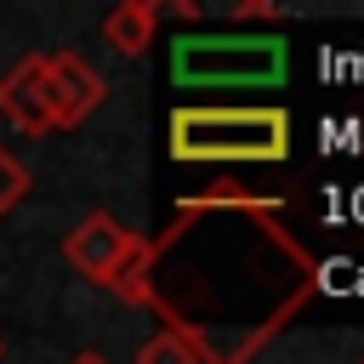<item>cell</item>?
Here are the masks:
<instances>
[{"label":"cell","mask_w":364,"mask_h":364,"mask_svg":"<svg viewBox=\"0 0 364 364\" xmlns=\"http://www.w3.org/2000/svg\"><path fill=\"white\" fill-rule=\"evenodd\" d=\"M108 290L148 307L193 364H250L318 296V256L284 228L279 199L216 188L182 199Z\"/></svg>","instance_id":"cell-1"},{"label":"cell","mask_w":364,"mask_h":364,"mask_svg":"<svg viewBox=\"0 0 364 364\" xmlns=\"http://www.w3.org/2000/svg\"><path fill=\"white\" fill-rule=\"evenodd\" d=\"M171 159L182 165H279L290 159V114L284 108H176L171 114Z\"/></svg>","instance_id":"cell-2"},{"label":"cell","mask_w":364,"mask_h":364,"mask_svg":"<svg viewBox=\"0 0 364 364\" xmlns=\"http://www.w3.org/2000/svg\"><path fill=\"white\" fill-rule=\"evenodd\" d=\"M290 74V46L279 34H176L171 80L188 91H233V85H279Z\"/></svg>","instance_id":"cell-3"},{"label":"cell","mask_w":364,"mask_h":364,"mask_svg":"<svg viewBox=\"0 0 364 364\" xmlns=\"http://www.w3.org/2000/svg\"><path fill=\"white\" fill-rule=\"evenodd\" d=\"M136 245H142V239H136L131 228H119L108 210H91V216L63 239V256H68V267H74V273H85L91 284H102V290H108V284L119 279V267L136 256Z\"/></svg>","instance_id":"cell-4"},{"label":"cell","mask_w":364,"mask_h":364,"mask_svg":"<svg viewBox=\"0 0 364 364\" xmlns=\"http://www.w3.org/2000/svg\"><path fill=\"white\" fill-rule=\"evenodd\" d=\"M46 97H51V131H74L80 119H91V108H102L108 80L74 57V51H51L46 57Z\"/></svg>","instance_id":"cell-5"},{"label":"cell","mask_w":364,"mask_h":364,"mask_svg":"<svg viewBox=\"0 0 364 364\" xmlns=\"http://www.w3.org/2000/svg\"><path fill=\"white\" fill-rule=\"evenodd\" d=\"M0 119H11L23 136H46L51 131V97H46V57H23L6 80H0Z\"/></svg>","instance_id":"cell-6"},{"label":"cell","mask_w":364,"mask_h":364,"mask_svg":"<svg viewBox=\"0 0 364 364\" xmlns=\"http://www.w3.org/2000/svg\"><path fill=\"white\" fill-rule=\"evenodd\" d=\"M159 34V0H119L102 17V46L119 57H142Z\"/></svg>","instance_id":"cell-7"},{"label":"cell","mask_w":364,"mask_h":364,"mask_svg":"<svg viewBox=\"0 0 364 364\" xmlns=\"http://www.w3.org/2000/svg\"><path fill=\"white\" fill-rule=\"evenodd\" d=\"M23 193H28V171H23V165H17V154L0 142V216H6V210H17V205H23Z\"/></svg>","instance_id":"cell-8"},{"label":"cell","mask_w":364,"mask_h":364,"mask_svg":"<svg viewBox=\"0 0 364 364\" xmlns=\"http://www.w3.org/2000/svg\"><path fill=\"white\" fill-rule=\"evenodd\" d=\"M136 364H193V358H188V347H182L176 336H165V330H159V336H148V341H142Z\"/></svg>","instance_id":"cell-9"},{"label":"cell","mask_w":364,"mask_h":364,"mask_svg":"<svg viewBox=\"0 0 364 364\" xmlns=\"http://www.w3.org/2000/svg\"><path fill=\"white\" fill-rule=\"evenodd\" d=\"M159 17H176V23H193V17H205V6H199V0H171V6H159Z\"/></svg>","instance_id":"cell-10"},{"label":"cell","mask_w":364,"mask_h":364,"mask_svg":"<svg viewBox=\"0 0 364 364\" xmlns=\"http://www.w3.org/2000/svg\"><path fill=\"white\" fill-rule=\"evenodd\" d=\"M74 364H102V358H97V353H80V358H74Z\"/></svg>","instance_id":"cell-11"},{"label":"cell","mask_w":364,"mask_h":364,"mask_svg":"<svg viewBox=\"0 0 364 364\" xmlns=\"http://www.w3.org/2000/svg\"><path fill=\"white\" fill-rule=\"evenodd\" d=\"M0 358H6V341H0Z\"/></svg>","instance_id":"cell-12"},{"label":"cell","mask_w":364,"mask_h":364,"mask_svg":"<svg viewBox=\"0 0 364 364\" xmlns=\"http://www.w3.org/2000/svg\"><path fill=\"white\" fill-rule=\"evenodd\" d=\"M358 364H364V358H358Z\"/></svg>","instance_id":"cell-13"}]
</instances>
